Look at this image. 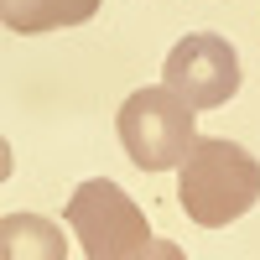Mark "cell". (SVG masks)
Here are the masks:
<instances>
[{
    "label": "cell",
    "mask_w": 260,
    "mask_h": 260,
    "mask_svg": "<svg viewBox=\"0 0 260 260\" xmlns=\"http://www.w3.org/2000/svg\"><path fill=\"white\" fill-rule=\"evenodd\" d=\"M198 110L172 94L167 83H151V89H136L120 104V146L125 156L136 161L141 172H167V167H182V156L198 141Z\"/></svg>",
    "instance_id": "obj_2"
},
{
    "label": "cell",
    "mask_w": 260,
    "mask_h": 260,
    "mask_svg": "<svg viewBox=\"0 0 260 260\" xmlns=\"http://www.w3.org/2000/svg\"><path fill=\"white\" fill-rule=\"evenodd\" d=\"M130 260H187V255H182V245H172V240H146Z\"/></svg>",
    "instance_id": "obj_7"
},
{
    "label": "cell",
    "mask_w": 260,
    "mask_h": 260,
    "mask_svg": "<svg viewBox=\"0 0 260 260\" xmlns=\"http://www.w3.org/2000/svg\"><path fill=\"white\" fill-rule=\"evenodd\" d=\"M11 177V146H6V136H0V182Z\"/></svg>",
    "instance_id": "obj_8"
},
{
    "label": "cell",
    "mask_w": 260,
    "mask_h": 260,
    "mask_svg": "<svg viewBox=\"0 0 260 260\" xmlns=\"http://www.w3.org/2000/svg\"><path fill=\"white\" fill-rule=\"evenodd\" d=\"M161 83L172 94H182L192 110H219L240 94V52L219 31H192L167 52Z\"/></svg>",
    "instance_id": "obj_4"
},
{
    "label": "cell",
    "mask_w": 260,
    "mask_h": 260,
    "mask_svg": "<svg viewBox=\"0 0 260 260\" xmlns=\"http://www.w3.org/2000/svg\"><path fill=\"white\" fill-rule=\"evenodd\" d=\"M177 203L203 229L245 219L260 203V161L224 136H198L177 167Z\"/></svg>",
    "instance_id": "obj_1"
},
{
    "label": "cell",
    "mask_w": 260,
    "mask_h": 260,
    "mask_svg": "<svg viewBox=\"0 0 260 260\" xmlns=\"http://www.w3.org/2000/svg\"><path fill=\"white\" fill-rule=\"evenodd\" d=\"M62 219H68V229L78 234V245H83L89 260H130L151 240L141 203L130 198L120 182H110V177L78 182L68 208H62Z\"/></svg>",
    "instance_id": "obj_3"
},
{
    "label": "cell",
    "mask_w": 260,
    "mask_h": 260,
    "mask_svg": "<svg viewBox=\"0 0 260 260\" xmlns=\"http://www.w3.org/2000/svg\"><path fill=\"white\" fill-rule=\"evenodd\" d=\"M99 16V0H0V26L16 37H42L57 26H83Z\"/></svg>",
    "instance_id": "obj_5"
},
{
    "label": "cell",
    "mask_w": 260,
    "mask_h": 260,
    "mask_svg": "<svg viewBox=\"0 0 260 260\" xmlns=\"http://www.w3.org/2000/svg\"><path fill=\"white\" fill-rule=\"evenodd\" d=\"M0 260H68L62 224L42 213H6L0 219Z\"/></svg>",
    "instance_id": "obj_6"
}]
</instances>
